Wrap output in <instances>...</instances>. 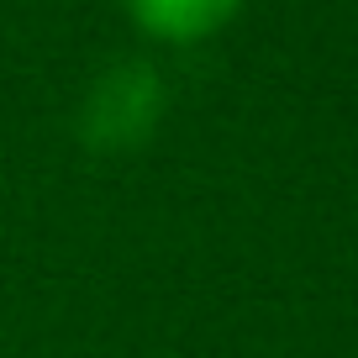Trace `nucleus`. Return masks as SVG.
<instances>
[{
  "label": "nucleus",
  "instance_id": "f03ea898",
  "mask_svg": "<svg viewBox=\"0 0 358 358\" xmlns=\"http://www.w3.org/2000/svg\"><path fill=\"white\" fill-rule=\"evenodd\" d=\"M127 22L164 48H195L237 22L243 0H122Z\"/></svg>",
  "mask_w": 358,
  "mask_h": 358
},
{
  "label": "nucleus",
  "instance_id": "f257e3e1",
  "mask_svg": "<svg viewBox=\"0 0 358 358\" xmlns=\"http://www.w3.org/2000/svg\"><path fill=\"white\" fill-rule=\"evenodd\" d=\"M164 116V79L153 64H116L85 90L79 106V143L95 153H127L153 137Z\"/></svg>",
  "mask_w": 358,
  "mask_h": 358
}]
</instances>
